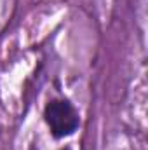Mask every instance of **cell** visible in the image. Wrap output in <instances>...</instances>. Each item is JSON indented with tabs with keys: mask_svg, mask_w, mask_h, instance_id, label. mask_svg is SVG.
Here are the masks:
<instances>
[{
	"mask_svg": "<svg viewBox=\"0 0 148 150\" xmlns=\"http://www.w3.org/2000/svg\"><path fill=\"white\" fill-rule=\"evenodd\" d=\"M44 120L56 140L72 136L80 126V115L77 108L73 107V103H70L65 98L51 100L45 105Z\"/></svg>",
	"mask_w": 148,
	"mask_h": 150,
	"instance_id": "cell-1",
	"label": "cell"
}]
</instances>
